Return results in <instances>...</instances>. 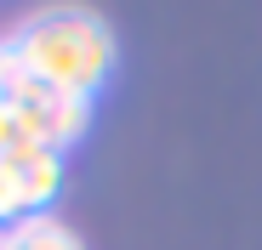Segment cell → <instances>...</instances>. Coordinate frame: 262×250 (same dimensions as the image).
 Returning <instances> with one entry per match:
<instances>
[{
	"label": "cell",
	"instance_id": "obj_3",
	"mask_svg": "<svg viewBox=\"0 0 262 250\" xmlns=\"http://www.w3.org/2000/svg\"><path fill=\"white\" fill-rule=\"evenodd\" d=\"M0 250H85V244L74 239L69 222H57L52 211H40V216H23V222H12L0 233Z\"/></svg>",
	"mask_w": 262,
	"mask_h": 250
},
{
	"label": "cell",
	"instance_id": "obj_5",
	"mask_svg": "<svg viewBox=\"0 0 262 250\" xmlns=\"http://www.w3.org/2000/svg\"><path fill=\"white\" fill-rule=\"evenodd\" d=\"M0 68H6V40H0Z\"/></svg>",
	"mask_w": 262,
	"mask_h": 250
},
{
	"label": "cell",
	"instance_id": "obj_1",
	"mask_svg": "<svg viewBox=\"0 0 262 250\" xmlns=\"http://www.w3.org/2000/svg\"><path fill=\"white\" fill-rule=\"evenodd\" d=\"M12 57L23 63L29 80L92 103V91L114 74L120 52H114V34H108L103 17H92V12H46L23 34H12Z\"/></svg>",
	"mask_w": 262,
	"mask_h": 250
},
{
	"label": "cell",
	"instance_id": "obj_4",
	"mask_svg": "<svg viewBox=\"0 0 262 250\" xmlns=\"http://www.w3.org/2000/svg\"><path fill=\"white\" fill-rule=\"evenodd\" d=\"M29 216V205H23V188H17V177L0 165V233H6L12 222H23Z\"/></svg>",
	"mask_w": 262,
	"mask_h": 250
},
{
	"label": "cell",
	"instance_id": "obj_2",
	"mask_svg": "<svg viewBox=\"0 0 262 250\" xmlns=\"http://www.w3.org/2000/svg\"><path fill=\"white\" fill-rule=\"evenodd\" d=\"M0 165H6V171L17 177L29 216H40V211H46V205L57 199V188H63V154H57V148L29 142V148H17V154H0Z\"/></svg>",
	"mask_w": 262,
	"mask_h": 250
}]
</instances>
